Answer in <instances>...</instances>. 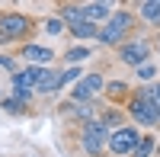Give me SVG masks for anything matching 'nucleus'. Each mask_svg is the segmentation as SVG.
Instances as JSON below:
<instances>
[{
  "label": "nucleus",
  "mask_w": 160,
  "mask_h": 157,
  "mask_svg": "<svg viewBox=\"0 0 160 157\" xmlns=\"http://www.w3.org/2000/svg\"><path fill=\"white\" fill-rule=\"evenodd\" d=\"M99 93H106V80H102V74H83L80 80L74 84V90H71V99L74 103H93Z\"/></svg>",
  "instance_id": "obj_3"
},
{
  "label": "nucleus",
  "mask_w": 160,
  "mask_h": 157,
  "mask_svg": "<svg viewBox=\"0 0 160 157\" xmlns=\"http://www.w3.org/2000/svg\"><path fill=\"white\" fill-rule=\"evenodd\" d=\"M157 151V138L154 135H141V141H138V148L131 151V157H151Z\"/></svg>",
  "instance_id": "obj_14"
},
{
  "label": "nucleus",
  "mask_w": 160,
  "mask_h": 157,
  "mask_svg": "<svg viewBox=\"0 0 160 157\" xmlns=\"http://www.w3.org/2000/svg\"><path fill=\"white\" fill-rule=\"evenodd\" d=\"M138 93H141V96H148V99L154 103V106L160 109V80H157V84H151V87H141Z\"/></svg>",
  "instance_id": "obj_18"
},
{
  "label": "nucleus",
  "mask_w": 160,
  "mask_h": 157,
  "mask_svg": "<svg viewBox=\"0 0 160 157\" xmlns=\"http://www.w3.org/2000/svg\"><path fill=\"white\" fill-rule=\"evenodd\" d=\"M109 128L102 125V119H93L83 125V132H80V148H83L90 157H96L102 148H109Z\"/></svg>",
  "instance_id": "obj_2"
},
{
  "label": "nucleus",
  "mask_w": 160,
  "mask_h": 157,
  "mask_svg": "<svg viewBox=\"0 0 160 157\" xmlns=\"http://www.w3.org/2000/svg\"><path fill=\"white\" fill-rule=\"evenodd\" d=\"M80 80V68H64V87Z\"/></svg>",
  "instance_id": "obj_21"
},
{
  "label": "nucleus",
  "mask_w": 160,
  "mask_h": 157,
  "mask_svg": "<svg viewBox=\"0 0 160 157\" xmlns=\"http://www.w3.org/2000/svg\"><path fill=\"white\" fill-rule=\"evenodd\" d=\"M128 115L135 119V125H144V128H154V125L160 122V109L154 106L148 96H141V93L131 96V103H128Z\"/></svg>",
  "instance_id": "obj_4"
},
{
  "label": "nucleus",
  "mask_w": 160,
  "mask_h": 157,
  "mask_svg": "<svg viewBox=\"0 0 160 157\" xmlns=\"http://www.w3.org/2000/svg\"><path fill=\"white\" fill-rule=\"evenodd\" d=\"M0 45H10V35H7L3 29H0Z\"/></svg>",
  "instance_id": "obj_24"
},
{
  "label": "nucleus",
  "mask_w": 160,
  "mask_h": 157,
  "mask_svg": "<svg viewBox=\"0 0 160 157\" xmlns=\"http://www.w3.org/2000/svg\"><path fill=\"white\" fill-rule=\"evenodd\" d=\"M45 32L48 35H61V32H68V23L58 19V16H51V19H45Z\"/></svg>",
  "instance_id": "obj_17"
},
{
  "label": "nucleus",
  "mask_w": 160,
  "mask_h": 157,
  "mask_svg": "<svg viewBox=\"0 0 160 157\" xmlns=\"http://www.w3.org/2000/svg\"><path fill=\"white\" fill-rule=\"evenodd\" d=\"M131 26H135V16H131L128 10H118V13L109 16V23L99 26V38L96 42L99 45H118V38H125L131 32Z\"/></svg>",
  "instance_id": "obj_1"
},
{
  "label": "nucleus",
  "mask_w": 160,
  "mask_h": 157,
  "mask_svg": "<svg viewBox=\"0 0 160 157\" xmlns=\"http://www.w3.org/2000/svg\"><path fill=\"white\" fill-rule=\"evenodd\" d=\"M148 55H151V45L144 42V38H135V42H122L118 45V61L128 64V68H141V64H148Z\"/></svg>",
  "instance_id": "obj_7"
},
{
  "label": "nucleus",
  "mask_w": 160,
  "mask_h": 157,
  "mask_svg": "<svg viewBox=\"0 0 160 157\" xmlns=\"http://www.w3.org/2000/svg\"><path fill=\"white\" fill-rule=\"evenodd\" d=\"M138 141H141V132L135 125H125V128H118V132L109 135V151L115 157H131V151L138 148Z\"/></svg>",
  "instance_id": "obj_5"
},
{
  "label": "nucleus",
  "mask_w": 160,
  "mask_h": 157,
  "mask_svg": "<svg viewBox=\"0 0 160 157\" xmlns=\"http://www.w3.org/2000/svg\"><path fill=\"white\" fill-rule=\"evenodd\" d=\"M0 29L10 35V42H16V38H29V32H32V19L26 16V13H13V10H7V13H0Z\"/></svg>",
  "instance_id": "obj_6"
},
{
  "label": "nucleus",
  "mask_w": 160,
  "mask_h": 157,
  "mask_svg": "<svg viewBox=\"0 0 160 157\" xmlns=\"http://www.w3.org/2000/svg\"><path fill=\"white\" fill-rule=\"evenodd\" d=\"M0 68H3V71H10V74H16V61H13V58H3V55H0Z\"/></svg>",
  "instance_id": "obj_23"
},
{
  "label": "nucleus",
  "mask_w": 160,
  "mask_h": 157,
  "mask_svg": "<svg viewBox=\"0 0 160 157\" xmlns=\"http://www.w3.org/2000/svg\"><path fill=\"white\" fill-rule=\"evenodd\" d=\"M68 32L71 35H77V38H99V26H93V23H74V26H68Z\"/></svg>",
  "instance_id": "obj_12"
},
{
  "label": "nucleus",
  "mask_w": 160,
  "mask_h": 157,
  "mask_svg": "<svg viewBox=\"0 0 160 157\" xmlns=\"http://www.w3.org/2000/svg\"><path fill=\"white\" fill-rule=\"evenodd\" d=\"M125 90H128L125 80H112V84H106V96H112V99L118 96V99H122V96H125Z\"/></svg>",
  "instance_id": "obj_19"
},
{
  "label": "nucleus",
  "mask_w": 160,
  "mask_h": 157,
  "mask_svg": "<svg viewBox=\"0 0 160 157\" xmlns=\"http://www.w3.org/2000/svg\"><path fill=\"white\" fill-rule=\"evenodd\" d=\"M58 19H64L68 26L83 23V7H77V3H61V7H58Z\"/></svg>",
  "instance_id": "obj_11"
},
{
  "label": "nucleus",
  "mask_w": 160,
  "mask_h": 157,
  "mask_svg": "<svg viewBox=\"0 0 160 157\" xmlns=\"http://www.w3.org/2000/svg\"><path fill=\"white\" fill-rule=\"evenodd\" d=\"M64 87V71H55V68H42V74H38V87L35 93H58V90Z\"/></svg>",
  "instance_id": "obj_9"
},
{
  "label": "nucleus",
  "mask_w": 160,
  "mask_h": 157,
  "mask_svg": "<svg viewBox=\"0 0 160 157\" xmlns=\"http://www.w3.org/2000/svg\"><path fill=\"white\" fill-rule=\"evenodd\" d=\"M138 16L148 23H160V0H144L138 3Z\"/></svg>",
  "instance_id": "obj_13"
},
{
  "label": "nucleus",
  "mask_w": 160,
  "mask_h": 157,
  "mask_svg": "<svg viewBox=\"0 0 160 157\" xmlns=\"http://www.w3.org/2000/svg\"><path fill=\"white\" fill-rule=\"evenodd\" d=\"M3 109H7V112H26V109H29V103H22V99L13 96V99H3Z\"/></svg>",
  "instance_id": "obj_20"
},
{
  "label": "nucleus",
  "mask_w": 160,
  "mask_h": 157,
  "mask_svg": "<svg viewBox=\"0 0 160 157\" xmlns=\"http://www.w3.org/2000/svg\"><path fill=\"white\" fill-rule=\"evenodd\" d=\"M102 125L112 128V132H118V128H125V115L118 112V109H109V112L102 115Z\"/></svg>",
  "instance_id": "obj_16"
},
{
  "label": "nucleus",
  "mask_w": 160,
  "mask_h": 157,
  "mask_svg": "<svg viewBox=\"0 0 160 157\" xmlns=\"http://www.w3.org/2000/svg\"><path fill=\"white\" fill-rule=\"evenodd\" d=\"M90 55H93V48H87V45H74V48L64 51V61H68V64H77V61H87Z\"/></svg>",
  "instance_id": "obj_15"
},
{
  "label": "nucleus",
  "mask_w": 160,
  "mask_h": 157,
  "mask_svg": "<svg viewBox=\"0 0 160 157\" xmlns=\"http://www.w3.org/2000/svg\"><path fill=\"white\" fill-rule=\"evenodd\" d=\"M19 58L32 61V68H51V61H55V51L45 48V45H32V42H26V45L19 48Z\"/></svg>",
  "instance_id": "obj_8"
},
{
  "label": "nucleus",
  "mask_w": 160,
  "mask_h": 157,
  "mask_svg": "<svg viewBox=\"0 0 160 157\" xmlns=\"http://www.w3.org/2000/svg\"><path fill=\"white\" fill-rule=\"evenodd\" d=\"M112 16V7L109 3H83V19L93 23V26H99V23H109Z\"/></svg>",
  "instance_id": "obj_10"
},
{
  "label": "nucleus",
  "mask_w": 160,
  "mask_h": 157,
  "mask_svg": "<svg viewBox=\"0 0 160 157\" xmlns=\"http://www.w3.org/2000/svg\"><path fill=\"white\" fill-rule=\"evenodd\" d=\"M154 74H157V68H154V64H141V68H138V77H141V80H151Z\"/></svg>",
  "instance_id": "obj_22"
}]
</instances>
